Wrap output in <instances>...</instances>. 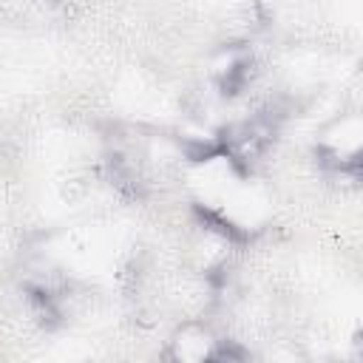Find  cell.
Returning a JSON list of instances; mask_svg holds the SVG:
<instances>
[{
  "label": "cell",
  "mask_w": 363,
  "mask_h": 363,
  "mask_svg": "<svg viewBox=\"0 0 363 363\" xmlns=\"http://www.w3.org/2000/svg\"><path fill=\"white\" fill-rule=\"evenodd\" d=\"M216 346H218V340L210 332V326H204L199 320H187L170 335L167 354L182 363H201V360L216 357Z\"/></svg>",
  "instance_id": "cell-1"
}]
</instances>
